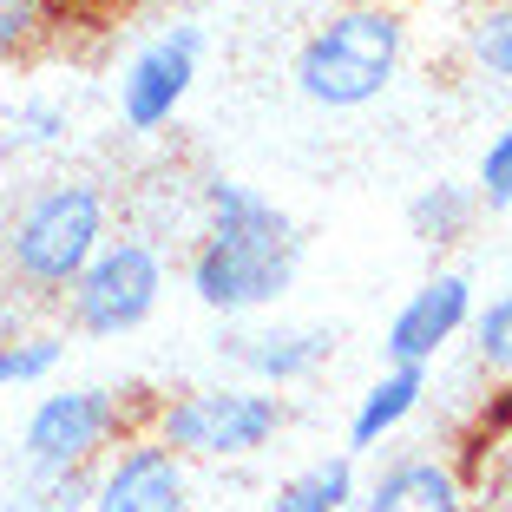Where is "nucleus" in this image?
Segmentation results:
<instances>
[{"instance_id": "f257e3e1", "label": "nucleus", "mask_w": 512, "mask_h": 512, "mask_svg": "<svg viewBox=\"0 0 512 512\" xmlns=\"http://www.w3.org/2000/svg\"><path fill=\"white\" fill-rule=\"evenodd\" d=\"M204 211L211 230L191 256V289L204 309H224V316H250L263 302H276L296 276L302 237L270 197H256L237 178H211L204 184Z\"/></svg>"}, {"instance_id": "f03ea898", "label": "nucleus", "mask_w": 512, "mask_h": 512, "mask_svg": "<svg viewBox=\"0 0 512 512\" xmlns=\"http://www.w3.org/2000/svg\"><path fill=\"white\" fill-rule=\"evenodd\" d=\"M401 7L388 0H355L342 14H329L296 53V92L309 106L329 112H355L375 106L388 92L394 66H401Z\"/></svg>"}, {"instance_id": "7ed1b4c3", "label": "nucleus", "mask_w": 512, "mask_h": 512, "mask_svg": "<svg viewBox=\"0 0 512 512\" xmlns=\"http://www.w3.org/2000/svg\"><path fill=\"white\" fill-rule=\"evenodd\" d=\"M99 243H106V197L92 184H53L20 211L7 237V270L27 289H73Z\"/></svg>"}, {"instance_id": "20e7f679", "label": "nucleus", "mask_w": 512, "mask_h": 512, "mask_svg": "<svg viewBox=\"0 0 512 512\" xmlns=\"http://www.w3.org/2000/svg\"><path fill=\"white\" fill-rule=\"evenodd\" d=\"M283 427V401L256 388H191L158 407V447L178 460H243V453L270 447Z\"/></svg>"}, {"instance_id": "39448f33", "label": "nucleus", "mask_w": 512, "mask_h": 512, "mask_svg": "<svg viewBox=\"0 0 512 512\" xmlns=\"http://www.w3.org/2000/svg\"><path fill=\"white\" fill-rule=\"evenodd\" d=\"M158 289H165V263L158 250L138 237H119V243H99L86 270L73 276V322L86 335H125L158 309Z\"/></svg>"}, {"instance_id": "423d86ee", "label": "nucleus", "mask_w": 512, "mask_h": 512, "mask_svg": "<svg viewBox=\"0 0 512 512\" xmlns=\"http://www.w3.org/2000/svg\"><path fill=\"white\" fill-rule=\"evenodd\" d=\"M125 407L112 388H66V394H40V407L27 414V467L33 473H79L92 453L119 434Z\"/></svg>"}, {"instance_id": "0eeeda50", "label": "nucleus", "mask_w": 512, "mask_h": 512, "mask_svg": "<svg viewBox=\"0 0 512 512\" xmlns=\"http://www.w3.org/2000/svg\"><path fill=\"white\" fill-rule=\"evenodd\" d=\"M197 53H204V33L197 27H171L145 53H132V66L119 73V119L132 132H158L184 106V92L197 79Z\"/></svg>"}, {"instance_id": "6e6552de", "label": "nucleus", "mask_w": 512, "mask_h": 512, "mask_svg": "<svg viewBox=\"0 0 512 512\" xmlns=\"http://www.w3.org/2000/svg\"><path fill=\"white\" fill-rule=\"evenodd\" d=\"M467 322H473V283L460 270H447V276H434V283H421L401 309H394L381 348H388L394 368H427Z\"/></svg>"}, {"instance_id": "1a4fd4ad", "label": "nucleus", "mask_w": 512, "mask_h": 512, "mask_svg": "<svg viewBox=\"0 0 512 512\" xmlns=\"http://www.w3.org/2000/svg\"><path fill=\"white\" fill-rule=\"evenodd\" d=\"M92 512H184V460L158 440H125L99 480H92Z\"/></svg>"}, {"instance_id": "9d476101", "label": "nucleus", "mask_w": 512, "mask_h": 512, "mask_svg": "<svg viewBox=\"0 0 512 512\" xmlns=\"http://www.w3.org/2000/svg\"><path fill=\"white\" fill-rule=\"evenodd\" d=\"M362 512H467V486L447 460H401L368 486Z\"/></svg>"}, {"instance_id": "9b49d317", "label": "nucleus", "mask_w": 512, "mask_h": 512, "mask_svg": "<svg viewBox=\"0 0 512 512\" xmlns=\"http://www.w3.org/2000/svg\"><path fill=\"white\" fill-rule=\"evenodd\" d=\"M427 394V368H388V375L375 381V388L362 394V407H355V421H348V453H368L381 447V440L394 434V427L421 407Z\"/></svg>"}, {"instance_id": "f8f14e48", "label": "nucleus", "mask_w": 512, "mask_h": 512, "mask_svg": "<svg viewBox=\"0 0 512 512\" xmlns=\"http://www.w3.org/2000/svg\"><path fill=\"white\" fill-rule=\"evenodd\" d=\"M329 348H335L329 329H283V335H250L243 342V362L263 381H302L329 362Z\"/></svg>"}, {"instance_id": "ddd939ff", "label": "nucleus", "mask_w": 512, "mask_h": 512, "mask_svg": "<svg viewBox=\"0 0 512 512\" xmlns=\"http://www.w3.org/2000/svg\"><path fill=\"white\" fill-rule=\"evenodd\" d=\"M473 217H480V191H473V184H453V178L427 184V191L407 204V230L421 243H460L473 230Z\"/></svg>"}, {"instance_id": "4468645a", "label": "nucleus", "mask_w": 512, "mask_h": 512, "mask_svg": "<svg viewBox=\"0 0 512 512\" xmlns=\"http://www.w3.org/2000/svg\"><path fill=\"white\" fill-rule=\"evenodd\" d=\"M348 499H355V460H348V453H335V460H316L309 473L283 480L263 512H342Z\"/></svg>"}, {"instance_id": "2eb2a0df", "label": "nucleus", "mask_w": 512, "mask_h": 512, "mask_svg": "<svg viewBox=\"0 0 512 512\" xmlns=\"http://www.w3.org/2000/svg\"><path fill=\"white\" fill-rule=\"evenodd\" d=\"M467 53L486 66L493 79H506L512 86V0H493V7H480L467 27Z\"/></svg>"}, {"instance_id": "dca6fc26", "label": "nucleus", "mask_w": 512, "mask_h": 512, "mask_svg": "<svg viewBox=\"0 0 512 512\" xmlns=\"http://www.w3.org/2000/svg\"><path fill=\"white\" fill-rule=\"evenodd\" d=\"M66 342L60 335H14V342H0V388H20V381H46L60 368Z\"/></svg>"}, {"instance_id": "f3484780", "label": "nucleus", "mask_w": 512, "mask_h": 512, "mask_svg": "<svg viewBox=\"0 0 512 512\" xmlns=\"http://www.w3.org/2000/svg\"><path fill=\"white\" fill-rule=\"evenodd\" d=\"M473 348H480V362L493 368V375L512 381V289L493 296L480 316H473Z\"/></svg>"}, {"instance_id": "a211bd4d", "label": "nucleus", "mask_w": 512, "mask_h": 512, "mask_svg": "<svg viewBox=\"0 0 512 512\" xmlns=\"http://www.w3.org/2000/svg\"><path fill=\"white\" fill-rule=\"evenodd\" d=\"M46 27H53V0H0V60L40 46Z\"/></svg>"}, {"instance_id": "6ab92c4d", "label": "nucleus", "mask_w": 512, "mask_h": 512, "mask_svg": "<svg viewBox=\"0 0 512 512\" xmlns=\"http://www.w3.org/2000/svg\"><path fill=\"white\" fill-rule=\"evenodd\" d=\"M473 191H480V204H506V211H512V125L493 138V145H486L480 184H473Z\"/></svg>"}, {"instance_id": "aec40b11", "label": "nucleus", "mask_w": 512, "mask_h": 512, "mask_svg": "<svg viewBox=\"0 0 512 512\" xmlns=\"http://www.w3.org/2000/svg\"><path fill=\"white\" fill-rule=\"evenodd\" d=\"M60 132H66V106H53V99H27V106L14 112V138L20 145H53Z\"/></svg>"}, {"instance_id": "412c9836", "label": "nucleus", "mask_w": 512, "mask_h": 512, "mask_svg": "<svg viewBox=\"0 0 512 512\" xmlns=\"http://www.w3.org/2000/svg\"><path fill=\"white\" fill-rule=\"evenodd\" d=\"M506 434H512V388L499 394V401H486V414H480V440L486 447H499Z\"/></svg>"}, {"instance_id": "4be33fe9", "label": "nucleus", "mask_w": 512, "mask_h": 512, "mask_svg": "<svg viewBox=\"0 0 512 512\" xmlns=\"http://www.w3.org/2000/svg\"><path fill=\"white\" fill-rule=\"evenodd\" d=\"M493 453H499V467H493V493H499V499H506V506H512V434L499 440Z\"/></svg>"}, {"instance_id": "5701e85b", "label": "nucleus", "mask_w": 512, "mask_h": 512, "mask_svg": "<svg viewBox=\"0 0 512 512\" xmlns=\"http://www.w3.org/2000/svg\"><path fill=\"white\" fill-rule=\"evenodd\" d=\"M0 342H14V309H7V296H0Z\"/></svg>"}, {"instance_id": "b1692460", "label": "nucleus", "mask_w": 512, "mask_h": 512, "mask_svg": "<svg viewBox=\"0 0 512 512\" xmlns=\"http://www.w3.org/2000/svg\"><path fill=\"white\" fill-rule=\"evenodd\" d=\"M499 512H512V506H499Z\"/></svg>"}]
</instances>
